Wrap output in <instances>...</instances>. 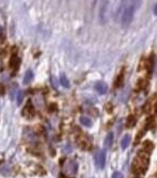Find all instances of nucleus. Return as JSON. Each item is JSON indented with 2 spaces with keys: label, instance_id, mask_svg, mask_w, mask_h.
<instances>
[{
  "label": "nucleus",
  "instance_id": "nucleus-5",
  "mask_svg": "<svg viewBox=\"0 0 157 178\" xmlns=\"http://www.w3.org/2000/svg\"><path fill=\"white\" fill-rule=\"evenodd\" d=\"M105 146L107 147V148H109V147H111L112 143H113V133L110 132L107 134V137H106V139H105Z\"/></svg>",
  "mask_w": 157,
  "mask_h": 178
},
{
  "label": "nucleus",
  "instance_id": "nucleus-8",
  "mask_svg": "<svg viewBox=\"0 0 157 178\" xmlns=\"http://www.w3.org/2000/svg\"><path fill=\"white\" fill-rule=\"evenodd\" d=\"M25 111H26V115H27V117H32L34 115V109L30 102L26 106Z\"/></svg>",
  "mask_w": 157,
  "mask_h": 178
},
{
  "label": "nucleus",
  "instance_id": "nucleus-3",
  "mask_svg": "<svg viewBox=\"0 0 157 178\" xmlns=\"http://www.w3.org/2000/svg\"><path fill=\"white\" fill-rule=\"evenodd\" d=\"M105 163H106V151L103 149L95 155V164L98 169L102 170L105 167Z\"/></svg>",
  "mask_w": 157,
  "mask_h": 178
},
{
  "label": "nucleus",
  "instance_id": "nucleus-12",
  "mask_svg": "<svg viewBox=\"0 0 157 178\" xmlns=\"http://www.w3.org/2000/svg\"><path fill=\"white\" fill-rule=\"evenodd\" d=\"M142 3V0H130V5L135 8V10L139 9Z\"/></svg>",
  "mask_w": 157,
  "mask_h": 178
},
{
  "label": "nucleus",
  "instance_id": "nucleus-1",
  "mask_svg": "<svg viewBox=\"0 0 157 178\" xmlns=\"http://www.w3.org/2000/svg\"><path fill=\"white\" fill-rule=\"evenodd\" d=\"M149 167V154L146 153H139V155L135 158L134 160V167L135 172H140L141 174L146 173V169Z\"/></svg>",
  "mask_w": 157,
  "mask_h": 178
},
{
  "label": "nucleus",
  "instance_id": "nucleus-13",
  "mask_svg": "<svg viewBox=\"0 0 157 178\" xmlns=\"http://www.w3.org/2000/svg\"><path fill=\"white\" fill-rule=\"evenodd\" d=\"M24 99V92L23 91H19L18 93H17V104H21V102H23Z\"/></svg>",
  "mask_w": 157,
  "mask_h": 178
},
{
  "label": "nucleus",
  "instance_id": "nucleus-9",
  "mask_svg": "<svg viewBox=\"0 0 157 178\" xmlns=\"http://www.w3.org/2000/svg\"><path fill=\"white\" fill-rule=\"evenodd\" d=\"M60 83L61 86H63L64 88H70V81H68V79L66 78V76L64 74H62L60 76Z\"/></svg>",
  "mask_w": 157,
  "mask_h": 178
},
{
  "label": "nucleus",
  "instance_id": "nucleus-2",
  "mask_svg": "<svg viewBox=\"0 0 157 178\" xmlns=\"http://www.w3.org/2000/svg\"><path fill=\"white\" fill-rule=\"evenodd\" d=\"M135 14V8L132 5H126L123 10V13L121 15V24L123 26V28H127L128 26L132 24V19H134Z\"/></svg>",
  "mask_w": 157,
  "mask_h": 178
},
{
  "label": "nucleus",
  "instance_id": "nucleus-15",
  "mask_svg": "<svg viewBox=\"0 0 157 178\" xmlns=\"http://www.w3.org/2000/svg\"><path fill=\"white\" fill-rule=\"evenodd\" d=\"M112 178H124V177L120 172H114V173L112 174Z\"/></svg>",
  "mask_w": 157,
  "mask_h": 178
},
{
  "label": "nucleus",
  "instance_id": "nucleus-10",
  "mask_svg": "<svg viewBox=\"0 0 157 178\" xmlns=\"http://www.w3.org/2000/svg\"><path fill=\"white\" fill-rule=\"evenodd\" d=\"M80 123H81V124L86 127H91L92 126V121L90 120V118H88V117H86V116H82L81 118H80Z\"/></svg>",
  "mask_w": 157,
  "mask_h": 178
},
{
  "label": "nucleus",
  "instance_id": "nucleus-11",
  "mask_svg": "<svg viewBox=\"0 0 157 178\" xmlns=\"http://www.w3.org/2000/svg\"><path fill=\"white\" fill-rule=\"evenodd\" d=\"M77 164H76L74 161H71V162L68 163V170L71 171L72 174H76V172H77Z\"/></svg>",
  "mask_w": 157,
  "mask_h": 178
},
{
  "label": "nucleus",
  "instance_id": "nucleus-6",
  "mask_svg": "<svg viewBox=\"0 0 157 178\" xmlns=\"http://www.w3.org/2000/svg\"><path fill=\"white\" fill-rule=\"evenodd\" d=\"M33 80V73H32V70H27L25 74V78H24V83L25 84H28L30 83V82Z\"/></svg>",
  "mask_w": 157,
  "mask_h": 178
},
{
  "label": "nucleus",
  "instance_id": "nucleus-16",
  "mask_svg": "<svg viewBox=\"0 0 157 178\" xmlns=\"http://www.w3.org/2000/svg\"><path fill=\"white\" fill-rule=\"evenodd\" d=\"M153 12H154V14L157 16V3L155 5V7H154V9H153Z\"/></svg>",
  "mask_w": 157,
  "mask_h": 178
},
{
  "label": "nucleus",
  "instance_id": "nucleus-14",
  "mask_svg": "<svg viewBox=\"0 0 157 178\" xmlns=\"http://www.w3.org/2000/svg\"><path fill=\"white\" fill-rule=\"evenodd\" d=\"M18 62H19V60L16 57H13V59H12V61L10 62V65L11 66H13V67H15L17 64H18Z\"/></svg>",
  "mask_w": 157,
  "mask_h": 178
},
{
  "label": "nucleus",
  "instance_id": "nucleus-7",
  "mask_svg": "<svg viewBox=\"0 0 157 178\" xmlns=\"http://www.w3.org/2000/svg\"><path fill=\"white\" fill-rule=\"evenodd\" d=\"M130 143V137L129 135H125V137H123V139H122V141H121V147H122V149H126L128 147V145H129Z\"/></svg>",
  "mask_w": 157,
  "mask_h": 178
},
{
  "label": "nucleus",
  "instance_id": "nucleus-4",
  "mask_svg": "<svg viewBox=\"0 0 157 178\" xmlns=\"http://www.w3.org/2000/svg\"><path fill=\"white\" fill-rule=\"evenodd\" d=\"M95 90L97 91L100 94H106L108 91V86L105 82H97L95 84Z\"/></svg>",
  "mask_w": 157,
  "mask_h": 178
}]
</instances>
